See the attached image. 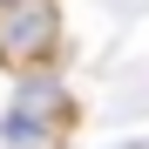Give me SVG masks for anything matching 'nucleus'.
<instances>
[{"mask_svg":"<svg viewBox=\"0 0 149 149\" xmlns=\"http://www.w3.org/2000/svg\"><path fill=\"white\" fill-rule=\"evenodd\" d=\"M61 41V14L54 0H0V61L7 68H34L54 54Z\"/></svg>","mask_w":149,"mask_h":149,"instance_id":"nucleus-1","label":"nucleus"}]
</instances>
